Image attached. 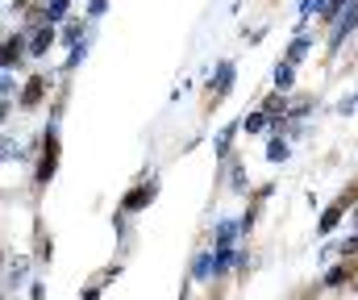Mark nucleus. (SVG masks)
Instances as JSON below:
<instances>
[{"mask_svg": "<svg viewBox=\"0 0 358 300\" xmlns=\"http://www.w3.org/2000/svg\"><path fill=\"white\" fill-rule=\"evenodd\" d=\"M55 163H59V138L50 134L46 146H42V159H38V184H46V180L55 176Z\"/></svg>", "mask_w": 358, "mask_h": 300, "instance_id": "f257e3e1", "label": "nucleus"}, {"mask_svg": "<svg viewBox=\"0 0 358 300\" xmlns=\"http://www.w3.org/2000/svg\"><path fill=\"white\" fill-rule=\"evenodd\" d=\"M46 88H50V84H46V76H34V80L21 88V108H38L42 97H46Z\"/></svg>", "mask_w": 358, "mask_h": 300, "instance_id": "f03ea898", "label": "nucleus"}, {"mask_svg": "<svg viewBox=\"0 0 358 300\" xmlns=\"http://www.w3.org/2000/svg\"><path fill=\"white\" fill-rule=\"evenodd\" d=\"M150 197H155V188H134V192L125 197V208H146Z\"/></svg>", "mask_w": 358, "mask_h": 300, "instance_id": "7ed1b4c3", "label": "nucleus"}, {"mask_svg": "<svg viewBox=\"0 0 358 300\" xmlns=\"http://www.w3.org/2000/svg\"><path fill=\"white\" fill-rule=\"evenodd\" d=\"M17 55H21V38H13V42H4V46H0V67H8V63H13Z\"/></svg>", "mask_w": 358, "mask_h": 300, "instance_id": "20e7f679", "label": "nucleus"}, {"mask_svg": "<svg viewBox=\"0 0 358 300\" xmlns=\"http://www.w3.org/2000/svg\"><path fill=\"white\" fill-rule=\"evenodd\" d=\"M0 117H4V104H0Z\"/></svg>", "mask_w": 358, "mask_h": 300, "instance_id": "39448f33", "label": "nucleus"}]
</instances>
